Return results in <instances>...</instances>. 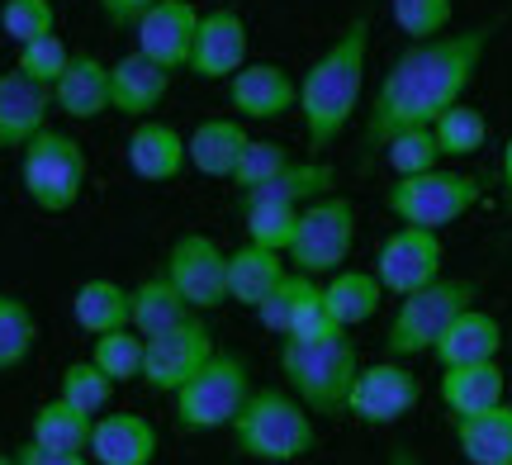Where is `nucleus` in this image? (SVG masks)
I'll return each mask as SVG.
<instances>
[{
    "instance_id": "a19ab883",
    "label": "nucleus",
    "mask_w": 512,
    "mask_h": 465,
    "mask_svg": "<svg viewBox=\"0 0 512 465\" xmlns=\"http://www.w3.org/2000/svg\"><path fill=\"white\" fill-rule=\"evenodd\" d=\"M294 162V152L285 148V143H275V138H252L247 148H242L238 157V171H233V186L238 190H252L261 186V181H271V176H280V171Z\"/></svg>"
},
{
    "instance_id": "f8f14e48",
    "label": "nucleus",
    "mask_w": 512,
    "mask_h": 465,
    "mask_svg": "<svg viewBox=\"0 0 512 465\" xmlns=\"http://www.w3.org/2000/svg\"><path fill=\"white\" fill-rule=\"evenodd\" d=\"M214 352H219V342H214V333H209V323L195 318V314L185 318V323H176V328H166V333L147 337V352H143L147 390L176 394Z\"/></svg>"
},
{
    "instance_id": "5701e85b",
    "label": "nucleus",
    "mask_w": 512,
    "mask_h": 465,
    "mask_svg": "<svg viewBox=\"0 0 512 465\" xmlns=\"http://www.w3.org/2000/svg\"><path fill=\"white\" fill-rule=\"evenodd\" d=\"M503 352V328H498L494 314H484V309H460L451 318V328L441 333V342L432 347L437 356V366H470V361H498Z\"/></svg>"
},
{
    "instance_id": "7ed1b4c3",
    "label": "nucleus",
    "mask_w": 512,
    "mask_h": 465,
    "mask_svg": "<svg viewBox=\"0 0 512 465\" xmlns=\"http://www.w3.org/2000/svg\"><path fill=\"white\" fill-rule=\"evenodd\" d=\"M228 437L238 456L247 461H266V465H285L299 461L318 447V428H313V413L294 399V390L285 385H252L247 404L238 409V418L228 423Z\"/></svg>"
},
{
    "instance_id": "c03bdc74",
    "label": "nucleus",
    "mask_w": 512,
    "mask_h": 465,
    "mask_svg": "<svg viewBox=\"0 0 512 465\" xmlns=\"http://www.w3.org/2000/svg\"><path fill=\"white\" fill-rule=\"evenodd\" d=\"M19 465H95L91 456H81V451H48L38 447V442H24V447L15 451Z\"/></svg>"
},
{
    "instance_id": "2eb2a0df",
    "label": "nucleus",
    "mask_w": 512,
    "mask_h": 465,
    "mask_svg": "<svg viewBox=\"0 0 512 465\" xmlns=\"http://www.w3.org/2000/svg\"><path fill=\"white\" fill-rule=\"evenodd\" d=\"M228 105L247 124H271L299 110V81L280 62H247L242 72L228 76Z\"/></svg>"
},
{
    "instance_id": "4468645a",
    "label": "nucleus",
    "mask_w": 512,
    "mask_h": 465,
    "mask_svg": "<svg viewBox=\"0 0 512 465\" xmlns=\"http://www.w3.org/2000/svg\"><path fill=\"white\" fill-rule=\"evenodd\" d=\"M195 34H200V10L190 0H152L143 15L133 19V48L152 62H162L166 72L190 67Z\"/></svg>"
},
{
    "instance_id": "1a4fd4ad",
    "label": "nucleus",
    "mask_w": 512,
    "mask_h": 465,
    "mask_svg": "<svg viewBox=\"0 0 512 465\" xmlns=\"http://www.w3.org/2000/svg\"><path fill=\"white\" fill-rule=\"evenodd\" d=\"M351 247H356V205L347 195H323L299 209V228H294L285 261H290V271L323 280L347 266Z\"/></svg>"
},
{
    "instance_id": "423d86ee",
    "label": "nucleus",
    "mask_w": 512,
    "mask_h": 465,
    "mask_svg": "<svg viewBox=\"0 0 512 465\" xmlns=\"http://www.w3.org/2000/svg\"><path fill=\"white\" fill-rule=\"evenodd\" d=\"M86 176H91V162L72 133L43 129L19 148V186L29 195V205H38L43 214H67L81 200Z\"/></svg>"
},
{
    "instance_id": "473e14b6",
    "label": "nucleus",
    "mask_w": 512,
    "mask_h": 465,
    "mask_svg": "<svg viewBox=\"0 0 512 465\" xmlns=\"http://www.w3.org/2000/svg\"><path fill=\"white\" fill-rule=\"evenodd\" d=\"M38 347V318L29 309V299L0 290V375L19 371Z\"/></svg>"
},
{
    "instance_id": "f3484780",
    "label": "nucleus",
    "mask_w": 512,
    "mask_h": 465,
    "mask_svg": "<svg viewBox=\"0 0 512 465\" xmlns=\"http://www.w3.org/2000/svg\"><path fill=\"white\" fill-rule=\"evenodd\" d=\"M247 67V19L238 10H209L200 15V34L190 48V72L204 81H228Z\"/></svg>"
},
{
    "instance_id": "c9c22d12",
    "label": "nucleus",
    "mask_w": 512,
    "mask_h": 465,
    "mask_svg": "<svg viewBox=\"0 0 512 465\" xmlns=\"http://www.w3.org/2000/svg\"><path fill=\"white\" fill-rule=\"evenodd\" d=\"M380 152H384V162H389V171H394V176H418V171L441 167V148H437V133H432V124L399 129Z\"/></svg>"
},
{
    "instance_id": "58836bf2",
    "label": "nucleus",
    "mask_w": 512,
    "mask_h": 465,
    "mask_svg": "<svg viewBox=\"0 0 512 465\" xmlns=\"http://www.w3.org/2000/svg\"><path fill=\"white\" fill-rule=\"evenodd\" d=\"M389 15H394V24H399L403 38L427 43V38H441L446 29H451L456 0H389Z\"/></svg>"
},
{
    "instance_id": "4be33fe9",
    "label": "nucleus",
    "mask_w": 512,
    "mask_h": 465,
    "mask_svg": "<svg viewBox=\"0 0 512 465\" xmlns=\"http://www.w3.org/2000/svg\"><path fill=\"white\" fill-rule=\"evenodd\" d=\"M437 394L451 418H470V413H484L503 404L508 394V375L498 361H470V366H441Z\"/></svg>"
},
{
    "instance_id": "aec40b11",
    "label": "nucleus",
    "mask_w": 512,
    "mask_h": 465,
    "mask_svg": "<svg viewBox=\"0 0 512 465\" xmlns=\"http://www.w3.org/2000/svg\"><path fill=\"white\" fill-rule=\"evenodd\" d=\"M166 91H171V72L138 48L110 67V110L128 114V119H147L166 100Z\"/></svg>"
},
{
    "instance_id": "f704fd0d",
    "label": "nucleus",
    "mask_w": 512,
    "mask_h": 465,
    "mask_svg": "<svg viewBox=\"0 0 512 465\" xmlns=\"http://www.w3.org/2000/svg\"><path fill=\"white\" fill-rule=\"evenodd\" d=\"M143 352H147V337L138 328H114V333H100L91 342V361L110 375L114 385L143 375Z\"/></svg>"
},
{
    "instance_id": "7c9ffc66",
    "label": "nucleus",
    "mask_w": 512,
    "mask_h": 465,
    "mask_svg": "<svg viewBox=\"0 0 512 465\" xmlns=\"http://www.w3.org/2000/svg\"><path fill=\"white\" fill-rule=\"evenodd\" d=\"M91 432H95V418L72 409L62 394L48 399V404H38L34 418H29V442H38L48 451H81L86 456L91 451Z\"/></svg>"
},
{
    "instance_id": "4c0bfd02",
    "label": "nucleus",
    "mask_w": 512,
    "mask_h": 465,
    "mask_svg": "<svg viewBox=\"0 0 512 465\" xmlns=\"http://www.w3.org/2000/svg\"><path fill=\"white\" fill-rule=\"evenodd\" d=\"M57 394H62L72 409L100 418V413L110 409V399H114V380L100 371L95 361H72V366L62 371V380H57Z\"/></svg>"
},
{
    "instance_id": "79ce46f5",
    "label": "nucleus",
    "mask_w": 512,
    "mask_h": 465,
    "mask_svg": "<svg viewBox=\"0 0 512 465\" xmlns=\"http://www.w3.org/2000/svg\"><path fill=\"white\" fill-rule=\"evenodd\" d=\"M67 62H72V53H67V43L57 38V29L53 34H43V38H34V43H24L19 48V72L24 76H34V81H43V86H53L57 76L67 72Z\"/></svg>"
},
{
    "instance_id": "20e7f679",
    "label": "nucleus",
    "mask_w": 512,
    "mask_h": 465,
    "mask_svg": "<svg viewBox=\"0 0 512 465\" xmlns=\"http://www.w3.org/2000/svg\"><path fill=\"white\" fill-rule=\"evenodd\" d=\"M361 371V352L347 333L323 337V342H294L280 337V375H285V390H294V399L318 418L332 413H347V394L351 380Z\"/></svg>"
},
{
    "instance_id": "dca6fc26",
    "label": "nucleus",
    "mask_w": 512,
    "mask_h": 465,
    "mask_svg": "<svg viewBox=\"0 0 512 465\" xmlns=\"http://www.w3.org/2000/svg\"><path fill=\"white\" fill-rule=\"evenodd\" d=\"M53 114V86H43L34 76L0 72V152H19L34 133L48 129Z\"/></svg>"
},
{
    "instance_id": "a211bd4d",
    "label": "nucleus",
    "mask_w": 512,
    "mask_h": 465,
    "mask_svg": "<svg viewBox=\"0 0 512 465\" xmlns=\"http://www.w3.org/2000/svg\"><path fill=\"white\" fill-rule=\"evenodd\" d=\"M124 157H128V171L138 181H152V186H166V181H176L190 167L185 138L171 124H162V119H138L133 133H128Z\"/></svg>"
},
{
    "instance_id": "0eeeda50",
    "label": "nucleus",
    "mask_w": 512,
    "mask_h": 465,
    "mask_svg": "<svg viewBox=\"0 0 512 465\" xmlns=\"http://www.w3.org/2000/svg\"><path fill=\"white\" fill-rule=\"evenodd\" d=\"M475 280H456V276H441L432 285H422L413 295L399 299V309L384 328V352L394 361H413V356H432V347L441 342V333L451 328V318L460 309L475 304Z\"/></svg>"
},
{
    "instance_id": "e433bc0d",
    "label": "nucleus",
    "mask_w": 512,
    "mask_h": 465,
    "mask_svg": "<svg viewBox=\"0 0 512 465\" xmlns=\"http://www.w3.org/2000/svg\"><path fill=\"white\" fill-rule=\"evenodd\" d=\"M242 209V233L247 242H261V247H275V252H290L294 228H299V209L294 205H271V200H252Z\"/></svg>"
},
{
    "instance_id": "6e6552de",
    "label": "nucleus",
    "mask_w": 512,
    "mask_h": 465,
    "mask_svg": "<svg viewBox=\"0 0 512 465\" xmlns=\"http://www.w3.org/2000/svg\"><path fill=\"white\" fill-rule=\"evenodd\" d=\"M484 181L470 171H418V176H394V186L384 190V209L413 228H451L479 205Z\"/></svg>"
},
{
    "instance_id": "de8ad7c7",
    "label": "nucleus",
    "mask_w": 512,
    "mask_h": 465,
    "mask_svg": "<svg viewBox=\"0 0 512 465\" xmlns=\"http://www.w3.org/2000/svg\"><path fill=\"white\" fill-rule=\"evenodd\" d=\"M498 171H503V190H508V205H512V138L503 143V167Z\"/></svg>"
},
{
    "instance_id": "f257e3e1",
    "label": "nucleus",
    "mask_w": 512,
    "mask_h": 465,
    "mask_svg": "<svg viewBox=\"0 0 512 465\" xmlns=\"http://www.w3.org/2000/svg\"><path fill=\"white\" fill-rule=\"evenodd\" d=\"M494 34H498V24H475V29H460V34L408 43L389 62V72L380 76V86L370 95L366 133H361L366 162H370V152H380L399 129L437 124L456 100H465Z\"/></svg>"
},
{
    "instance_id": "2f4dec72",
    "label": "nucleus",
    "mask_w": 512,
    "mask_h": 465,
    "mask_svg": "<svg viewBox=\"0 0 512 465\" xmlns=\"http://www.w3.org/2000/svg\"><path fill=\"white\" fill-rule=\"evenodd\" d=\"M318 295H323V280H318V276H304V271H290V276L280 280L271 295L256 304L252 314H256V323H261L266 333L285 337L294 328V318L304 314V309H309Z\"/></svg>"
},
{
    "instance_id": "c756f323",
    "label": "nucleus",
    "mask_w": 512,
    "mask_h": 465,
    "mask_svg": "<svg viewBox=\"0 0 512 465\" xmlns=\"http://www.w3.org/2000/svg\"><path fill=\"white\" fill-rule=\"evenodd\" d=\"M72 318H76V328L91 337L114 333V328H133V323H128V290L110 276L81 280L72 295Z\"/></svg>"
},
{
    "instance_id": "9b49d317",
    "label": "nucleus",
    "mask_w": 512,
    "mask_h": 465,
    "mask_svg": "<svg viewBox=\"0 0 512 465\" xmlns=\"http://www.w3.org/2000/svg\"><path fill=\"white\" fill-rule=\"evenodd\" d=\"M422 399V380L403 361H375V366H361L356 380H351L347 394V413L366 428H389L399 423L403 413H413Z\"/></svg>"
},
{
    "instance_id": "ea45409f",
    "label": "nucleus",
    "mask_w": 512,
    "mask_h": 465,
    "mask_svg": "<svg viewBox=\"0 0 512 465\" xmlns=\"http://www.w3.org/2000/svg\"><path fill=\"white\" fill-rule=\"evenodd\" d=\"M0 29H5V38H10L15 48L53 34L57 29L53 0H5V5H0Z\"/></svg>"
},
{
    "instance_id": "39448f33",
    "label": "nucleus",
    "mask_w": 512,
    "mask_h": 465,
    "mask_svg": "<svg viewBox=\"0 0 512 465\" xmlns=\"http://www.w3.org/2000/svg\"><path fill=\"white\" fill-rule=\"evenodd\" d=\"M252 394V366L238 352H214L200 371L171 394V418L181 432H219L228 428Z\"/></svg>"
},
{
    "instance_id": "bb28decb",
    "label": "nucleus",
    "mask_w": 512,
    "mask_h": 465,
    "mask_svg": "<svg viewBox=\"0 0 512 465\" xmlns=\"http://www.w3.org/2000/svg\"><path fill=\"white\" fill-rule=\"evenodd\" d=\"M247 143H252V133H247L242 119H204L200 129L185 138L190 167L200 171V176H214V181H233L238 157H242Z\"/></svg>"
},
{
    "instance_id": "b1692460",
    "label": "nucleus",
    "mask_w": 512,
    "mask_h": 465,
    "mask_svg": "<svg viewBox=\"0 0 512 465\" xmlns=\"http://www.w3.org/2000/svg\"><path fill=\"white\" fill-rule=\"evenodd\" d=\"M285 276H290V261L275 247L242 242L238 252H228V299L242 304V309H256Z\"/></svg>"
},
{
    "instance_id": "a18cd8bd",
    "label": "nucleus",
    "mask_w": 512,
    "mask_h": 465,
    "mask_svg": "<svg viewBox=\"0 0 512 465\" xmlns=\"http://www.w3.org/2000/svg\"><path fill=\"white\" fill-rule=\"evenodd\" d=\"M152 0H100V15L110 19L114 29H133V19L143 15Z\"/></svg>"
},
{
    "instance_id": "412c9836",
    "label": "nucleus",
    "mask_w": 512,
    "mask_h": 465,
    "mask_svg": "<svg viewBox=\"0 0 512 465\" xmlns=\"http://www.w3.org/2000/svg\"><path fill=\"white\" fill-rule=\"evenodd\" d=\"M53 110L81 119V124L100 119L110 110V67L95 53H72L67 72L53 81Z\"/></svg>"
},
{
    "instance_id": "49530a36",
    "label": "nucleus",
    "mask_w": 512,
    "mask_h": 465,
    "mask_svg": "<svg viewBox=\"0 0 512 465\" xmlns=\"http://www.w3.org/2000/svg\"><path fill=\"white\" fill-rule=\"evenodd\" d=\"M389 465H422V461H418V451L408 447V442H399V447L389 451Z\"/></svg>"
},
{
    "instance_id": "ddd939ff",
    "label": "nucleus",
    "mask_w": 512,
    "mask_h": 465,
    "mask_svg": "<svg viewBox=\"0 0 512 465\" xmlns=\"http://www.w3.org/2000/svg\"><path fill=\"white\" fill-rule=\"evenodd\" d=\"M162 271L190 299L195 314L228 304V252L209 233H181V238L171 242Z\"/></svg>"
},
{
    "instance_id": "f03ea898",
    "label": "nucleus",
    "mask_w": 512,
    "mask_h": 465,
    "mask_svg": "<svg viewBox=\"0 0 512 465\" xmlns=\"http://www.w3.org/2000/svg\"><path fill=\"white\" fill-rule=\"evenodd\" d=\"M366 57H370V19L356 15L342 34L328 43V53L299 76V124L309 138V152H328L347 124L361 114L366 95Z\"/></svg>"
},
{
    "instance_id": "cd10ccee",
    "label": "nucleus",
    "mask_w": 512,
    "mask_h": 465,
    "mask_svg": "<svg viewBox=\"0 0 512 465\" xmlns=\"http://www.w3.org/2000/svg\"><path fill=\"white\" fill-rule=\"evenodd\" d=\"M190 314H195V309H190V299L171 285V276H166V271L143 276L133 290H128V323H133L143 337L166 333V328L185 323Z\"/></svg>"
},
{
    "instance_id": "09e8293b",
    "label": "nucleus",
    "mask_w": 512,
    "mask_h": 465,
    "mask_svg": "<svg viewBox=\"0 0 512 465\" xmlns=\"http://www.w3.org/2000/svg\"><path fill=\"white\" fill-rule=\"evenodd\" d=\"M0 465H19V461H15V456H0Z\"/></svg>"
},
{
    "instance_id": "37998d69",
    "label": "nucleus",
    "mask_w": 512,
    "mask_h": 465,
    "mask_svg": "<svg viewBox=\"0 0 512 465\" xmlns=\"http://www.w3.org/2000/svg\"><path fill=\"white\" fill-rule=\"evenodd\" d=\"M337 333H347V328L328 314V304H323V295H318L304 314L294 318V328L285 337H294V342H323V337H337Z\"/></svg>"
},
{
    "instance_id": "6ab92c4d",
    "label": "nucleus",
    "mask_w": 512,
    "mask_h": 465,
    "mask_svg": "<svg viewBox=\"0 0 512 465\" xmlns=\"http://www.w3.org/2000/svg\"><path fill=\"white\" fill-rule=\"evenodd\" d=\"M157 428L143 413H100L91 432V456L95 465H152L157 456Z\"/></svg>"
},
{
    "instance_id": "72a5a7b5",
    "label": "nucleus",
    "mask_w": 512,
    "mask_h": 465,
    "mask_svg": "<svg viewBox=\"0 0 512 465\" xmlns=\"http://www.w3.org/2000/svg\"><path fill=\"white\" fill-rule=\"evenodd\" d=\"M432 133H437L441 157H475V152H484V143H489V119H484V110L456 100V105L432 124Z\"/></svg>"
},
{
    "instance_id": "393cba45",
    "label": "nucleus",
    "mask_w": 512,
    "mask_h": 465,
    "mask_svg": "<svg viewBox=\"0 0 512 465\" xmlns=\"http://www.w3.org/2000/svg\"><path fill=\"white\" fill-rule=\"evenodd\" d=\"M456 447L470 465H512V404H494L470 418H451Z\"/></svg>"
},
{
    "instance_id": "a878e982",
    "label": "nucleus",
    "mask_w": 512,
    "mask_h": 465,
    "mask_svg": "<svg viewBox=\"0 0 512 465\" xmlns=\"http://www.w3.org/2000/svg\"><path fill=\"white\" fill-rule=\"evenodd\" d=\"M337 190V171L323 162V157H309V162H290V167L271 176V181H261L252 190H238V205H252V200H271V205H294L304 209L313 200H323Z\"/></svg>"
},
{
    "instance_id": "c85d7f7f",
    "label": "nucleus",
    "mask_w": 512,
    "mask_h": 465,
    "mask_svg": "<svg viewBox=\"0 0 512 465\" xmlns=\"http://www.w3.org/2000/svg\"><path fill=\"white\" fill-rule=\"evenodd\" d=\"M323 304H328V314L351 333V328H361V323H370V318L380 314L384 285H380V276H375V271L342 266V271L323 276Z\"/></svg>"
},
{
    "instance_id": "9d476101",
    "label": "nucleus",
    "mask_w": 512,
    "mask_h": 465,
    "mask_svg": "<svg viewBox=\"0 0 512 465\" xmlns=\"http://www.w3.org/2000/svg\"><path fill=\"white\" fill-rule=\"evenodd\" d=\"M441 266H446V242H441L437 228L399 224L380 242V252H375V276H380L384 295H399V299L441 280Z\"/></svg>"
}]
</instances>
